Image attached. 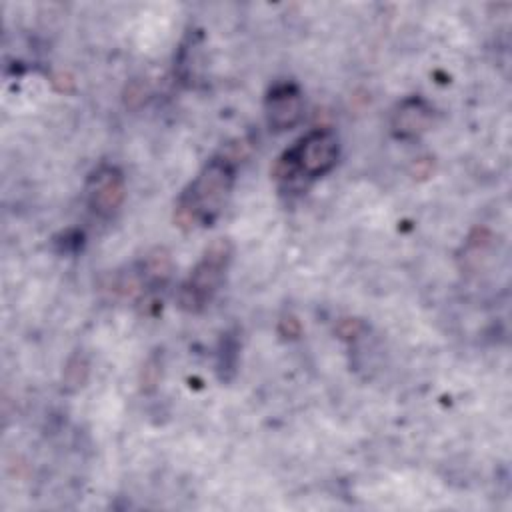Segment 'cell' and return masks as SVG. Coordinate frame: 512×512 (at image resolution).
<instances>
[{"label": "cell", "mask_w": 512, "mask_h": 512, "mask_svg": "<svg viewBox=\"0 0 512 512\" xmlns=\"http://www.w3.org/2000/svg\"><path fill=\"white\" fill-rule=\"evenodd\" d=\"M234 176L236 166L230 158H212L180 196L176 208L178 224H212L222 214L230 198Z\"/></svg>", "instance_id": "1"}, {"label": "cell", "mask_w": 512, "mask_h": 512, "mask_svg": "<svg viewBox=\"0 0 512 512\" xmlns=\"http://www.w3.org/2000/svg\"><path fill=\"white\" fill-rule=\"evenodd\" d=\"M338 138L328 128H316L302 136L278 162L276 176L284 182H304L328 174L338 160Z\"/></svg>", "instance_id": "2"}, {"label": "cell", "mask_w": 512, "mask_h": 512, "mask_svg": "<svg viewBox=\"0 0 512 512\" xmlns=\"http://www.w3.org/2000/svg\"><path fill=\"white\" fill-rule=\"evenodd\" d=\"M232 258V244L226 238L214 240L190 270L178 292V304L186 312H200L218 292Z\"/></svg>", "instance_id": "3"}, {"label": "cell", "mask_w": 512, "mask_h": 512, "mask_svg": "<svg viewBox=\"0 0 512 512\" xmlns=\"http://www.w3.org/2000/svg\"><path fill=\"white\" fill-rule=\"evenodd\" d=\"M124 192V176L116 166H100L86 186L88 204L102 218L112 216L122 206Z\"/></svg>", "instance_id": "4"}, {"label": "cell", "mask_w": 512, "mask_h": 512, "mask_svg": "<svg viewBox=\"0 0 512 512\" xmlns=\"http://www.w3.org/2000/svg\"><path fill=\"white\" fill-rule=\"evenodd\" d=\"M264 114L268 126L276 132L294 128L304 114V100L300 88L292 82L276 84L264 100Z\"/></svg>", "instance_id": "5"}, {"label": "cell", "mask_w": 512, "mask_h": 512, "mask_svg": "<svg viewBox=\"0 0 512 512\" xmlns=\"http://www.w3.org/2000/svg\"><path fill=\"white\" fill-rule=\"evenodd\" d=\"M432 118H434L432 106L420 96H410L398 102V106L394 108L390 116V130L396 138H402V140L418 138L430 128Z\"/></svg>", "instance_id": "6"}]
</instances>
